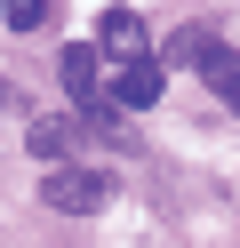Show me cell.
<instances>
[{
    "mask_svg": "<svg viewBox=\"0 0 240 248\" xmlns=\"http://www.w3.org/2000/svg\"><path fill=\"white\" fill-rule=\"evenodd\" d=\"M40 200L56 216H96L112 200V176H96V168H48V176H40Z\"/></svg>",
    "mask_w": 240,
    "mask_h": 248,
    "instance_id": "obj_1",
    "label": "cell"
},
{
    "mask_svg": "<svg viewBox=\"0 0 240 248\" xmlns=\"http://www.w3.org/2000/svg\"><path fill=\"white\" fill-rule=\"evenodd\" d=\"M160 88H168V64H152V56H120V72H112V104L144 112V104H160Z\"/></svg>",
    "mask_w": 240,
    "mask_h": 248,
    "instance_id": "obj_2",
    "label": "cell"
},
{
    "mask_svg": "<svg viewBox=\"0 0 240 248\" xmlns=\"http://www.w3.org/2000/svg\"><path fill=\"white\" fill-rule=\"evenodd\" d=\"M96 40H104L112 56H144V48H152V40H144V16H136V8H104V16H96Z\"/></svg>",
    "mask_w": 240,
    "mask_h": 248,
    "instance_id": "obj_3",
    "label": "cell"
},
{
    "mask_svg": "<svg viewBox=\"0 0 240 248\" xmlns=\"http://www.w3.org/2000/svg\"><path fill=\"white\" fill-rule=\"evenodd\" d=\"M56 80H64V96H72V104H88V96H96V48H64Z\"/></svg>",
    "mask_w": 240,
    "mask_h": 248,
    "instance_id": "obj_4",
    "label": "cell"
},
{
    "mask_svg": "<svg viewBox=\"0 0 240 248\" xmlns=\"http://www.w3.org/2000/svg\"><path fill=\"white\" fill-rule=\"evenodd\" d=\"M200 72H208V88H216V96H224V104L240 112V48H216V56H208Z\"/></svg>",
    "mask_w": 240,
    "mask_h": 248,
    "instance_id": "obj_5",
    "label": "cell"
},
{
    "mask_svg": "<svg viewBox=\"0 0 240 248\" xmlns=\"http://www.w3.org/2000/svg\"><path fill=\"white\" fill-rule=\"evenodd\" d=\"M168 56H176V64H208V56H216V32H200V24H184V32L168 40Z\"/></svg>",
    "mask_w": 240,
    "mask_h": 248,
    "instance_id": "obj_6",
    "label": "cell"
},
{
    "mask_svg": "<svg viewBox=\"0 0 240 248\" xmlns=\"http://www.w3.org/2000/svg\"><path fill=\"white\" fill-rule=\"evenodd\" d=\"M64 144H72L64 120H32V152H40V160H64Z\"/></svg>",
    "mask_w": 240,
    "mask_h": 248,
    "instance_id": "obj_7",
    "label": "cell"
},
{
    "mask_svg": "<svg viewBox=\"0 0 240 248\" xmlns=\"http://www.w3.org/2000/svg\"><path fill=\"white\" fill-rule=\"evenodd\" d=\"M8 24H16V32H32V24H48V0H8Z\"/></svg>",
    "mask_w": 240,
    "mask_h": 248,
    "instance_id": "obj_8",
    "label": "cell"
}]
</instances>
